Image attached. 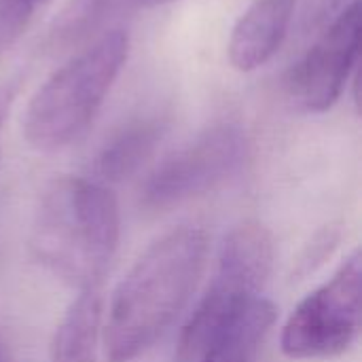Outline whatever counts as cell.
<instances>
[{
	"label": "cell",
	"mask_w": 362,
	"mask_h": 362,
	"mask_svg": "<svg viewBox=\"0 0 362 362\" xmlns=\"http://www.w3.org/2000/svg\"><path fill=\"white\" fill-rule=\"evenodd\" d=\"M361 282L362 259L356 250L288 316L280 337L282 352L293 361H322L350 350L361 331Z\"/></svg>",
	"instance_id": "obj_5"
},
{
	"label": "cell",
	"mask_w": 362,
	"mask_h": 362,
	"mask_svg": "<svg viewBox=\"0 0 362 362\" xmlns=\"http://www.w3.org/2000/svg\"><path fill=\"white\" fill-rule=\"evenodd\" d=\"M276 322V308L255 297L235 310L208 339L197 362H252Z\"/></svg>",
	"instance_id": "obj_10"
},
{
	"label": "cell",
	"mask_w": 362,
	"mask_h": 362,
	"mask_svg": "<svg viewBox=\"0 0 362 362\" xmlns=\"http://www.w3.org/2000/svg\"><path fill=\"white\" fill-rule=\"evenodd\" d=\"M11 98H13V91L2 87V89H0V125H2V121H4V115H6V110H8Z\"/></svg>",
	"instance_id": "obj_14"
},
{
	"label": "cell",
	"mask_w": 362,
	"mask_h": 362,
	"mask_svg": "<svg viewBox=\"0 0 362 362\" xmlns=\"http://www.w3.org/2000/svg\"><path fill=\"white\" fill-rule=\"evenodd\" d=\"M121 238L112 191L89 178L66 176L49 185L30 229L34 259L66 284L85 291L100 284Z\"/></svg>",
	"instance_id": "obj_2"
},
{
	"label": "cell",
	"mask_w": 362,
	"mask_h": 362,
	"mask_svg": "<svg viewBox=\"0 0 362 362\" xmlns=\"http://www.w3.org/2000/svg\"><path fill=\"white\" fill-rule=\"evenodd\" d=\"M325 6H327V11H337L344 6V0H325Z\"/></svg>",
	"instance_id": "obj_15"
},
{
	"label": "cell",
	"mask_w": 362,
	"mask_h": 362,
	"mask_svg": "<svg viewBox=\"0 0 362 362\" xmlns=\"http://www.w3.org/2000/svg\"><path fill=\"white\" fill-rule=\"evenodd\" d=\"M297 0H255L235 21L227 42L229 64L240 72L265 66L284 45Z\"/></svg>",
	"instance_id": "obj_8"
},
{
	"label": "cell",
	"mask_w": 362,
	"mask_h": 362,
	"mask_svg": "<svg viewBox=\"0 0 362 362\" xmlns=\"http://www.w3.org/2000/svg\"><path fill=\"white\" fill-rule=\"evenodd\" d=\"M127 57L129 36L123 30H110L72 55L32 93L21 121L25 142L53 153L78 140L98 117Z\"/></svg>",
	"instance_id": "obj_3"
},
{
	"label": "cell",
	"mask_w": 362,
	"mask_h": 362,
	"mask_svg": "<svg viewBox=\"0 0 362 362\" xmlns=\"http://www.w3.org/2000/svg\"><path fill=\"white\" fill-rule=\"evenodd\" d=\"M102 335L100 288H85L66 310L53 344L49 362H98Z\"/></svg>",
	"instance_id": "obj_11"
},
{
	"label": "cell",
	"mask_w": 362,
	"mask_h": 362,
	"mask_svg": "<svg viewBox=\"0 0 362 362\" xmlns=\"http://www.w3.org/2000/svg\"><path fill=\"white\" fill-rule=\"evenodd\" d=\"M0 362H11L8 361V352L4 350V344L0 341Z\"/></svg>",
	"instance_id": "obj_16"
},
{
	"label": "cell",
	"mask_w": 362,
	"mask_h": 362,
	"mask_svg": "<svg viewBox=\"0 0 362 362\" xmlns=\"http://www.w3.org/2000/svg\"><path fill=\"white\" fill-rule=\"evenodd\" d=\"M246 148L238 125L206 127L155 165L142 187L144 206L163 210L210 193L242 168Z\"/></svg>",
	"instance_id": "obj_6"
},
{
	"label": "cell",
	"mask_w": 362,
	"mask_h": 362,
	"mask_svg": "<svg viewBox=\"0 0 362 362\" xmlns=\"http://www.w3.org/2000/svg\"><path fill=\"white\" fill-rule=\"evenodd\" d=\"M208 235L182 225L153 242L112 293L104 325L108 362L144 354L187 308L204 274Z\"/></svg>",
	"instance_id": "obj_1"
},
{
	"label": "cell",
	"mask_w": 362,
	"mask_h": 362,
	"mask_svg": "<svg viewBox=\"0 0 362 362\" xmlns=\"http://www.w3.org/2000/svg\"><path fill=\"white\" fill-rule=\"evenodd\" d=\"M274 267V238L261 223L235 227L218 255L216 272L182 327L176 358L197 362L210 335L246 301L261 295Z\"/></svg>",
	"instance_id": "obj_4"
},
{
	"label": "cell",
	"mask_w": 362,
	"mask_h": 362,
	"mask_svg": "<svg viewBox=\"0 0 362 362\" xmlns=\"http://www.w3.org/2000/svg\"><path fill=\"white\" fill-rule=\"evenodd\" d=\"M45 0H0V57L19 40Z\"/></svg>",
	"instance_id": "obj_12"
},
{
	"label": "cell",
	"mask_w": 362,
	"mask_h": 362,
	"mask_svg": "<svg viewBox=\"0 0 362 362\" xmlns=\"http://www.w3.org/2000/svg\"><path fill=\"white\" fill-rule=\"evenodd\" d=\"M358 53L361 2L352 0L286 74L284 89L293 108L308 115L331 110L356 70Z\"/></svg>",
	"instance_id": "obj_7"
},
{
	"label": "cell",
	"mask_w": 362,
	"mask_h": 362,
	"mask_svg": "<svg viewBox=\"0 0 362 362\" xmlns=\"http://www.w3.org/2000/svg\"><path fill=\"white\" fill-rule=\"evenodd\" d=\"M168 123L163 117H140L121 125L112 136L106 138L95 155L93 172L98 182L115 185L132 178L146 165L163 140Z\"/></svg>",
	"instance_id": "obj_9"
},
{
	"label": "cell",
	"mask_w": 362,
	"mask_h": 362,
	"mask_svg": "<svg viewBox=\"0 0 362 362\" xmlns=\"http://www.w3.org/2000/svg\"><path fill=\"white\" fill-rule=\"evenodd\" d=\"M174 0H74V8L91 19V21H102V17L106 13H110L112 8H117L119 4H140V6H161V4H170Z\"/></svg>",
	"instance_id": "obj_13"
}]
</instances>
